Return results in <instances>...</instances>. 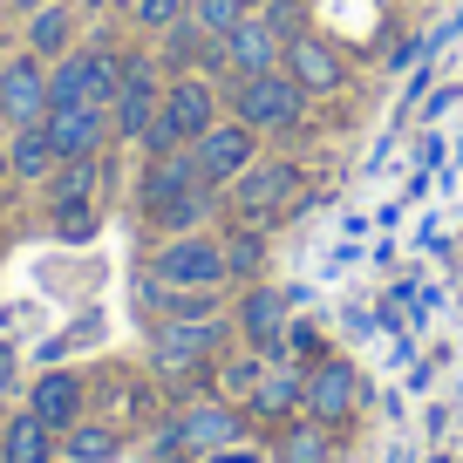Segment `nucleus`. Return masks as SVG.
<instances>
[{"mask_svg": "<svg viewBox=\"0 0 463 463\" xmlns=\"http://www.w3.org/2000/svg\"><path fill=\"white\" fill-rule=\"evenodd\" d=\"M212 123H218V96H212V82L184 75L177 89H164L157 123L144 130V144H150V157H164V150H177V144H198Z\"/></svg>", "mask_w": 463, "mask_h": 463, "instance_id": "f257e3e1", "label": "nucleus"}, {"mask_svg": "<svg viewBox=\"0 0 463 463\" xmlns=\"http://www.w3.org/2000/svg\"><path fill=\"white\" fill-rule=\"evenodd\" d=\"M150 273H157L171 293H212L218 279H232V273H225V239H204V232H177L171 246L150 260Z\"/></svg>", "mask_w": 463, "mask_h": 463, "instance_id": "f03ea898", "label": "nucleus"}, {"mask_svg": "<svg viewBox=\"0 0 463 463\" xmlns=\"http://www.w3.org/2000/svg\"><path fill=\"white\" fill-rule=\"evenodd\" d=\"M232 109H239V123H246V130H293V123L307 116V89L293 82L287 69L246 75V82H239V96H232Z\"/></svg>", "mask_w": 463, "mask_h": 463, "instance_id": "7ed1b4c3", "label": "nucleus"}, {"mask_svg": "<svg viewBox=\"0 0 463 463\" xmlns=\"http://www.w3.org/2000/svg\"><path fill=\"white\" fill-rule=\"evenodd\" d=\"M218 341H225L218 320H157V334H150V362H157V375L191 382L204 362H212Z\"/></svg>", "mask_w": 463, "mask_h": 463, "instance_id": "20e7f679", "label": "nucleus"}, {"mask_svg": "<svg viewBox=\"0 0 463 463\" xmlns=\"http://www.w3.org/2000/svg\"><path fill=\"white\" fill-rule=\"evenodd\" d=\"M157 102H164V82H157V61L150 55H123V89L109 102V130L116 137H144L157 123Z\"/></svg>", "mask_w": 463, "mask_h": 463, "instance_id": "39448f33", "label": "nucleus"}, {"mask_svg": "<svg viewBox=\"0 0 463 463\" xmlns=\"http://www.w3.org/2000/svg\"><path fill=\"white\" fill-rule=\"evenodd\" d=\"M191 157H198L204 184H239V177L252 171V157H260V130H246V123H212V130L191 144Z\"/></svg>", "mask_w": 463, "mask_h": 463, "instance_id": "423d86ee", "label": "nucleus"}, {"mask_svg": "<svg viewBox=\"0 0 463 463\" xmlns=\"http://www.w3.org/2000/svg\"><path fill=\"white\" fill-rule=\"evenodd\" d=\"M279 69H287L307 96H341V89H347V55H341L334 42H320L314 28H307L300 42L279 48Z\"/></svg>", "mask_w": 463, "mask_h": 463, "instance_id": "0eeeda50", "label": "nucleus"}, {"mask_svg": "<svg viewBox=\"0 0 463 463\" xmlns=\"http://www.w3.org/2000/svg\"><path fill=\"white\" fill-rule=\"evenodd\" d=\"M354 402H362V375H354V362L327 354L320 368H307V409H300V416H314V422H327V430H341V422L354 416Z\"/></svg>", "mask_w": 463, "mask_h": 463, "instance_id": "6e6552de", "label": "nucleus"}, {"mask_svg": "<svg viewBox=\"0 0 463 463\" xmlns=\"http://www.w3.org/2000/svg\"><path fill=\"white\" fill-rule=\"evenodd\" d=\"M293 198H300V171L293 164H252L246 177H239V218L246 225H260V218H273V212H293Z\"/></svg>", "mask_w": 463, "mask_h": 463, "instance_id": "1a4fd4ad", "label": "nucleus"}, {"mask_svg": "<svg viewBox=\"0 0 463 463\" xmlns=\"http://www.w3.org/2000/svg\"><path fill=\"white\" fill-rule=\"evenodd\" d=\"M0 116H14L21 130L48 123V75H42V55H14L0 69Z\"/></svg>", "mask_w": 463, "mask_h": 463, "instance_id": "9d476101", "label": "nucleus"}, {"mask_svg": "<svg viewBox=\"0 0 463 463\" xmlns=\"http://www.w3.org/2000/svg\"><path fill=\"white\" fill-rule=\"evenodd\" d=\"M48 144H55V157H96L102 144H109V109H96V102H69V109H48Z\"/></svg>", "mask_w": 463, "mask_h": 463, "instance_id": "9b49d317", "label": "nucleus"}, {"mask_svg": "<svg viewBox=\"0 0 463 463\" xmlns=\"http://www.w3.org/2000/svg\"><path fill=\"white\" fill-rule=\"evenodd\" d=\"M239 436H246V416L232 402H191L184 416H177V443H184L191 457H212V449L239 443Z\"/></svg>", "mask_w": 463, "mask_h": 463, "instance_id": "f8f14e48", "label": "nucleus"}, {"mask_svg": "<svg viewBox=\"0 0 463 463\" xmlns=\"http://www.w3.org/2000/svg\"><path fill=\"white\" fill-rule=\"evenodd\" d=\"M279 48H287V42H279L260 14H246L239 28L225 34V69L239 75V82H246V75H273L279 69Z\"/></svg>", "mask_w": 463, "mask_h": 463, "instance_id": "ddd939ff", "label": "nucleus"}, {"mask_svg": "<svg viewBox=\"0 0 463 463\" xmlns=\"http://www.w3.org/2000/svg\"><path fill=\"white\" fill-rule=\"evenodd\" d=\"M246 409H252L260 422H287L293 409H307V375H300V368H287V362H279V368H266V375H260V389L246 395Z\"/></svg>", "mask_w": 463, "mask_h": 463, "instance_id": "4468645a", "label": "nucleus"}, {"mask_svg": "<svg viewBox=\"0 0 463 463\" xmlns=\"http://www.w3.org/2000/svg\"><path fill=\"white\" fill-rule=\"evenodd\" d=\"M191 184H204L198 177V157L191 150H164V157H150V171H144V212H157V204H171V198H184Z\"/></svg>", "mask_w": 463, "mask_h": 463, "instance_id": "2eb2a0df", "label": "nucleus"}, {"mask_svg": "<svg viewBox=\"0 0 463 463\" xmlns=\"http://www.w3.org/2000/svg\"><path fill=\"white\" fill-rule=\"evenodd\" d=\"M28 409L48 422V430H75V422H82V382L55 368V375H42V382H34Z\"/></svg>", "mask_w": 463, "mask_h": 463, "instance_id": "dca6fc26", "label": "nucleus"}, {"mask_svg": "<svg viewBox=\"0 0 463 463\" xmlns=\"http://www.w3.org/2000/svg\"><path fill=\"white\" fill-rule=\"evenodd\" d=\"M279 463H334V443H327V422L300 416V422H279V443H273Z\"/></svg>", "mask_w": 463, "mask_h": 463, "instance_id": "f3484780", "label": "nucleus"}, {"mask_svg": "<svg viewBox=\"0 0 463 463\" xmlns=\"http://www.w3.org/2000/svg\"><path fill=\"white\" fill-rule=\"evenodd\" d=\"M212 212H218V184H191L184 198L157 204V212H150V218H157V225H164V232H171V239H177V232H198V225H204V218H212Z\"/></svg>", "mask_w": 463, "mask_h": 463, "instance_id": "a211bd4d", "label": "nucleus"}, {"mask_svg": "<svg viewBox=\"0 0 463 463\" xmlns=\"http://www.w3.org/2000/svg\"><path fill=\"white\" fill-rule=\"evenodd\" d=\"M239 327H246L252 341H273V334L287 327V293H273V287H246V300H239Z\"/></svg>", "mask_w": 463, "mask_h": 463, "instance_id": "6ab92c4d", "label": "nucleus"}, {"mask_svg": "<svg viewBox=\"0 0 463 463\" xmlns=\"http://www.w3.org/2000/svg\"><path fill=\"white\" fill-rule=\"evenodd\" d=\"M48 436H55V430H48V422L28 409V416L7 422V436H0V457H7V463H48Z\"/></svg>", "mask_w": 463, "mask_h": 463, "instance_id": "aec40b11", "label": "nucleus"}, {"mask_svg": "<svg viewBox=\"0 0 463 463\" xmlns=\"http://www.w3.org/2000/svg\"><path fill=\"white\" fill-rule=\"evenodd\" d=\"M96 184H102L96 157H61V171H55V212H75V204H89V198H96Z\"/></svg>", "mask_w": 463, "mask_h": 463, "instance_id": "412c9836", "label": "nucleus"}, {"mask_svg": "<svg viewBox=\"0 0 463 463\" xmlns=\"http://www.w3.org/2000/svg\"><path fill=\"white\" fill-rule=\"evenodd\" d=\"M260 266H266V232L260 225H239L225 239V273L232 279H260Z\"/></svg>", "mask_w": 463, "mask_h": 463, "instance_id": "4be33fe9", "label": "nucleus"}, {"mask_svg": "<svg viewBox=\"0 0 463 463\" xmlns=\"http://www.w3.org/2000/svg\"><path fill=\"white\" fill-rule=\"evenodd\" d=\"M69 102H89V55H61L48 75V109H69Z\"/></svg>", "mask_w": 463, "mask_h": 463, "instance_id": "5701e85b", "label": "nucleus"}, {"mask_svg": "<svg viewBox=\"0 0 463 463\" xmlns=\"http://www.w3.org/2000/svg\"><path fill=\"white\" fill-rule=\"evenodd\" d=\"M7 164H14V177H48L61 157H55V144H48V130L34 123V130L14 137V157H7Z\"/></svg>", "mask_w": 463, "mask_h": 463, "instance_id": "b1692460", "label": "nucleus"}, {"mask_svg": "<svg viewBox=\"0 0 463 463\" xmlns=\"http://www.w3.org/2000/svg\"><path fill=\"white\" fill-rule=\"evenodd\" d=\"M116 449H123V436L102 430V422H75L69 430V463H116Z\"/></svg>", "mask_w": 463, "mask_h": 463, "instance_id": "393cba45", "label": "nucleus"}, {"mask_svg": "<svg viewBox=\"0 0 463 463\" xmlns=\"http://www.w3.org/2000/svg\"><path fill=\"white\" fill-rule=\"evenodd\" d=\"M61 48H69V7L48 0L42 14H34V28H28V55H61Z\"/></svg>", "mask_w": 463, "mask_h": 463, "instance_id": "a878e982", "label": "nucleus"}, {"mask_svg": "<svg viewBox=\"0 0 463 463\" xmlns=\"http://www.w3.org/2000/svg\"><path fill=\"white\" fill-rule=\"evenodd\" d=\"M246 14H252L246 0H191V21H198V28L212 34V42H225V34L239 28Z\"/></svg>", "mask_w": 463, "mask_h": 463, "instance_id": "bb28decb", "label": "nucleus"}, {"mask_svg": "<svg viewBox=\"0 0 463 463\" xmlns=\"http://www.w3.org/2000/svg\"><path fill=\"white\" fill-rule=\"evenodd\" d=\"M260 21L279 34V42H300L307 34V14H300V0H260Z\"/></svg>", "mask_w": 463, "mask_h": 463, "instance_id": "cd10ccee", "label": "nucleus"}, {"mask_svg": "<svg viewBox=\"0 0 463 463\" xmlns=\"http://www.w3.org/2000/svg\"><path fill=\"white\" fill-rule=\"evenodd\" d=\"M260 375H266L260 354H252V362H225V389L232 395H252V389H260Z\"/></svg>", "mask_w": 463, "mask_h": 463, "instance_id": "c85d7f7f", "label": "nucleus"}, {"mask_svg": "<svg viewBox=\"0 0 463 463\" xmlns=\"http://www.w3.org/2000/svg\"><path fill=\"white\" fill-rule=\"evenodd\" d=\"M137 21L144 28H171V21H184V0H137Z\"/></svg>", "mask_w": 463, "mask_h": 463, "instance_id": "c756f323", "label": "nucleus"}, {"mask_svg": "<svg viewBox=\"0 0 463 463\" xmlns=\"http://www.w3.org/2000/svg\"><path fill=\"white\" fill-rule=\"evenodd\" d=\"M55 225H61V239H89V232H96V212H89V204H75V212H61Z\"/></svg>", "mask_w": 463, "mask_h": 463, "instance_id": "7c9ffc66", "label": "nucleus"}, {"mask_svg": "<svg viewBox=\"0 0 463 463\" xmlns=\"http://www.w3.org/2000/svg\"><path fill=\"white\" fill-rule=\"evenodd\" d=\"M204 463H260V457H252V449H239V443H225V449H212Z\"/></svg>", "mask_w": 463, "mask_h": 463, "instance_id": "2f4dec72", "label": "nucleus"}, {"mask_svg": "<svg viewBox=\"0 0 463 463\" xmlns=\"http://www.w3.org/2000/svg\"><path fill=\"white\" fill-rule=\"evenodd\" d=\"M0 389H14V347H0Z\"/></svg>", "mask_w": 463, "mask_h": 463, "instance_id": "473e14b6", "label": "nucleus"}, {"mask_svg": "<svg viewBox=\"0 0 463 463\" xmlns=\"http://www.w3.org/2000/svg\"><path fill=\"white\" fill-rule=\"evenodd\" d=\"M14 7H28V14H42V7H48V0H14Z\"/></svg>", "mask_w": 463, "mask_h": 463, "instance_id": "72a5a7b5", "label": "nucleus"}, {"mask_svg": "<svg viewBox=\"0 0 463 463\" xmlns=\"http://www.w3.org/2000/svg\"><path fill=\"white\" fill-rule=\"evenodd\" d=\"M430 463H457V457H430Z\"/></svg>", "mask_w": 463, "mask_h": 463, "instance_id": "f704fd0d", "label": "nucleus"}, {"mask_svg": "<svg viewBox=\"0 0 463 463\" xmlns=\"http://www.w3.org/2000/svg\"><path fill=\"white\" fill-rule=\"evenodd\" d=\"M246 7H260V0H246Z\"/></svg>", "mask_w": 463, "mask_h": 463, "instance_id": "c9c22d12", "label": "nucleus"}, {"mask_svg": "<svg viewBox=\"0 0 463 463\" xmlns=\"http://www.w3.org/2000/svg\"><path fill=\"white\" fill-rule=\"evenodd\" d=\"M457 463H463V457H457Z\"/></svg>", "mask_w": 463, "mask_h": 463, "instance_id": "e433bc0d", "label": "nucleus"}]
</instances>
